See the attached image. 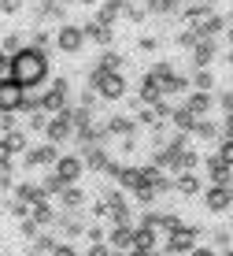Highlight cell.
<instances>
[{
  "mask_svg": "<svg viewBox=\"0 0 233 256\" xmlns=\"http://www.w3.org/2000/svg\"><path fill=\"white\" fill-rule=\"evenodd\" d=\"M59 200H63V208H82L85 204V193L78 186H63V190H59Z\"/></svg>",
  "mask_w": 233,
  "mask_h": 256,
  "instance_id": "27",
  "label": "cell"
},
{
  "mask_svg": "<svg viewBox=\"0 0 233 256\" xmlns=\"http://www.w3.org/2000/svg\"><path fill=\"white\" fill-rule=\"evenodd\" d=\"M208 178H211V186H233V167H226L219 160V156H208Z\"/></svg>",
  "mask_w": 233,
  "mask_h": 256,
  "instance_id": "10",
  "label": "cell"
},
{
  "mask_svg": "<svg viewBox=\"0 0 233 256\" xmlns=\"http://www.w3.org/2000/svg\"><path fill=\"white\" fill-rule=\"evenodd\" d=\"M159 100H163V86L152 74H145V82H141V104H159Z\"/></svg>",
  "mask_w": 233,
  "mask_h": 256,
  "instance_id": "22",
  "label": "cell"
},
{
  "mask_svg": "<svg viewBox=\"0 0 233 256\" xmlns=\"http://www.w3.org/2000/svg\"><path fill=\"white\" fill-rule=\"evenodd\" d=\"M19 48H22L19 34H4V38H0V52H4V56H11V52H19Z\"/></svg>",
  "mask_w": 233,
  "mask_h": 256,
  "instance_id": "31",
  "label": "cell"
},
{
  "mask_svg": "<svg viewBox=\"0 0 233 256\" xmlns=\"http://www.w3.org/2000/svg\"><path fill=\"white\" fill-rule=\"evenodd\" d=\"M82 34H85V41H96V45H111V38H115V30L111 26H104V22H85L82 26Z\"/></svg>",
  "mask_w": 233,
  "mask_h": 256,
  "instance_id": "15",
  "label": "cell"
},
{
  "mask_svg": "<svg viewBox=\"0 0 233 256\" xmlns=\"http://www.w3.org/2000/svg\"><path fill=\"white\" fill-rule=\"evenodd\" d=\"M193 138H200V141H215V138H222V130H219V122H215V119H196Z\"/></svg>",
  "mask_w": 233,
  "mask_h": 256,
  "instance_id": "23",
  "label": "cell"
},
{
  "mask_svg": "<svg viewBox=\"0 0 233 256\" xmlns=\"http://www.w3.org/2000/svg\"><path fill=\"white\" fill-rule=\"evenodd\" d=\"M211 60H215V38H200L193 45V64L196 67H208Z\"/></svg>",
  "mask_w": 233,
  "mask_h": 256,
  "instance_id": "19",
  "label": "cell"
},
{
  "mask_svg": "<svg viewBox=\"0 0 233 256\" xmlns=\"http://www.w3.org/2000/svg\"><path fill=\"white\" fill-rule=\"evenodd\" d=\"M174 8H178V0H148V4H145V12H152V15H167V12H174Z\"/></svg>",
  "mask_w": 233,
  "mask_h": 256,
  "instance_id": "35",
  "label": "cell"
},
{
  "mask_svg": "<svg viewBox=\"0 0 233 256\" xmlns=\"http://www.w3.org/2000/svg\"><path fill=\"white\" fill-rule=\"evenodd\" d=\"M219 130H222V138H233V112H230V116L219 122Z\"/></svg>",
  "mask_w": 233,
  "mask_h": 256,
  "instance_id": "46",
  "label": "cell"
},
{
  "mask_svg": "<svg viewBox=\"0 0 233 256\" xmlns=\"http://www.w3.org/2000/svg\"><path fill=\"white\" fill-rule=\"evenodd\" d=\"M230 200H233V186H230Z\"/></svg>",
  "mask_w": 233,
  "mask_h": 256,
  "instance_id": "55",
  "label": "cell"
},
{
  "mask_svg": "<svg viewBox=\"0 0 233 256\" xmlns=\"http://www.w3.org/2000/svg\"><path fill=\"white\" fill-rule=\"evenodd\" d=\"M230 67H233V48H230Z\"/></svg>",
  "mask_w": 233,
  "mask_h": 256,
  "instance_id": "53",
  "label": "cell"
},
{
  "mask_svg": "<svg viewBox=\"0 0 233 256\" xmlns=\"http://www.w3.org/2000/svg\"><path fill=\"white\" fill-rule=\"evenodd\" d=\"M52 238L48 234H41V238H33V245H30V256H41V252H52Z\"/></svg>",
  "mask_w": 233,
  "mask_h": 256,
  "instance_id": "38",
  "label": "cell"
},
{
  "mask_svg": "<svg viewBox=\"0 0 233 256\" xmlns=\"http://www.w3.org/2000/svg\"><path fill=\"white\" fill-rule=\"evenodd\" d=\"M211 93H204V90H196V93H189V100H185V108H189L193 112V116L196 119H204V116H208V112H211Z\"/></svg>",
  "mask_w": 233,
  "mask_h": 256,
  "instance_id": "18",
  "label": "cell"
},
{
  "mask_svg": "<svg viewBox=\"0 0 233 256\" xmlns=\"http://www.w3.org/2000/svg\"><path fill=\"white\" fill-rule=\"evenodd\" d=\"M189 86H193V90H204V93H208L211 86H215V78L208 74V67H200V70H196V78H193Z\"/></svg>",
  "mask_w": 233,
  "mask_h": 256,
  "instance_id": "37",
  "label": "cell"
},
{
  "mask_svg": "<svg viewBox=\"0 0 233 256\" xmlns=\"http://www.w3.org/2000/svg\"><path fill=\"white\" fill-rule=\"evenodd\" d=\"M156 256H159V252H156Z\"/></svg>",
  "mask_w": 233,
  "mask_h": 256,
  "instance_id": "57",
  "label": "cell"
},
{
  "mask_svg": "<svg viewBox=\"0 0 233 256\" xmlns=\"http://www.w3.org/2000/svg\"><path fill=\"white\" fill-rule=\"evenodd\" d=\"M215 156H219L226 167H233V138H222V141H219V152H215Z\"/></svg>",
  "mask_w": 233,
  "mask_h": 256,
  "instance_id": "36",
  "label": "cell"
},
{
  "mask_svg": "<svg viewBox=\"0 0 233 256\" xmlns=\"http://www.w3.org/2000/svg\"><path fill=\"white\" fill-rule=\"evenodd\" d=\"M230 41H233V26H230Z\"/></svg>",
  "mask_w": 233,
  "mask_h": 256,
  "instance_id": "54",
  "label": "cell"
},
{
  "mask_svg": "<svg viewBox=\"0 0 233 256\" xmlns=\"http://www.w3.org/2000/svg\"><path fill=\"white\" fill-rule=\"evenodd\" d=\"M230 230H233V223H230Z\"/></svg>",
  "mask_w": 233,
  "mask_h": 256,
  "instance_id": "56",
  "label": "cell"
},
{
  "mask_svg": "<svg viewBox=\"0 0 233 256\" xmlns=\"http://www.w3.org/2000/svg\"><path fill=\"white\" fill-rule=\"evenodd\" d=\"M15 200H26V204L41 200V186H33V182H22V186L15 190Z\"/></svg>",
  "mask_w": 233,
  "mask_h": 256,
  "instance_id": "30",
  "label": "cell"
},
{
  "mask_svg": "<svg viewBox=\"0 0 233 256\" xmlns=\"http://www.w3.org/2000/svg\"><path fill=\"white\" fill-rule=\"evenodd\" d=\"M141 52H156V38H141Z\"/></svg>",
  "mask_w": 233,
  "mask_h": 256,
  "instance_id": "49",
  "label": "cell"
},
{
  "mask_svg": "<svg viewBox=\"0 0 233 256\" xmlns=\"http://www.w3.org/2000/svg\"><path fill=\"white\" fill-rule=\"evenodd\" d=\"M211 15H215L211 4H193V8H185V22H189V30H196V38H200V30L208 26Z\"/></svg>",
  "mask_w": 233,
  "mask_h": 256,
  "instance_id": "11",
  "label": "cell"
},
{
  "mask_svg": "<svg viewBox=\"0 0 233 256\" xmlns=\"http://www.w3.org/2000/svg\"><path fill=\"white\" fill-rule=\"evenodd\" d=\"M170 122H174V130H178V134H193L196 116H193V112L182 104V108H170Z\"/></svg>",
  "mask_w": 233,
  "mask_h": 256,
  "instance_id": "16",
  "label": "cell"
},
{
  "mask_svg": "<svg viewBox=\"0 0 233 256\" xmlns=\"http://www.w3.org/2000/svg\"><path fill=\"white\" fill-rule=\"evenodd\" d=\"M67 108V78H56L48 93H41V112L44 116H56Z\"/></svg>",
  "mask_w": 233,
  "mask_h": 256,
  "instance_id": "5",
  "label": "cell"
},
{
  "mask_svg": "<svg viewBox=\"0 0 233 256\" xmlns=\"http://www.w3.org/2000/svg\"><path fill=\"white\" fill-rule=\"evenodd\" d=\"M89 86L100 93V100H119V96H126V78H122L119 70H93V74H89Z\"/></svg>",
  "mask_w": 233,
  "mask_h": 256,
  "instance_id": "2",
  "label": "cell"
},
{
  "mask_svg": "<svg viewBox=\"0 0 233 256\" xmlns=\"http://www.w3.org/2000/svg\"><path fill=\"white\" fill-rule=\"evenodd\" d=\"M19 112H26V116L41 112V93H33V90H22V104H19Z\"/></svg>",
  "mask_w": 233,
  "mask_h": 256,
  "instance_id": "29",
  "label": "cell"
},
{
  "mask_svg": "<svg viewBox=\"0 0 233 256\" xmlns=\"http://www.w3.org/2000/svg\"><path fill=\"white\" fill-rule=\"evenodd\" d=\"M196 238H200V226H193V223H189V226H185V223H182V226H174V230L167 234V252H170V256L189 252L193 245H196Z\"/></svg>",
  "mask_w": 233,
  "mask_h": 256,
  "instance_id": "3",
  "label": "cell"
},
{
  "mask_svg": "<svg viewBox=\"0 0 233 256\" xmlns=\"http://www.w3.org/2000/svg\"><path fill=\"white\" fill-rule=\"evenodd\" d=\"M204 204H208V212H215V216H219V212H230V190L226 186H211L208 193H204Z\"/></svg>",
  "mask_w": 233,
  "mask_h": 256,
  "instance_id": "13",
  "label": "cell"
},
{
  "mask_svg": "<svg viewBox=\"0 0 233 256\" xmlns=\"http://www.w3.org/2000/svg\"><path fill=\"white\" fill-rule=\"evenodd\" d=\"M115 178H119L122 190H133L141 182V167H115Z\"/></svg>",
  "mask_w": 233,
  "mask_h": 256,
  "instance_id": "25",
  "label": "cell"
},
{
  "mask_svg": "<svg viewBox=\"0 0 233 256\" xmlns=\"http://www.w3.org/2000/svg\"><path fill=\"white\" fill-rule=\"evenodd\" d=\"M159 86H163V96H170V93H189V90H193L185 74H170L167 82H159Z\"/></svg>",
  "mask_w": 233,
  "mask_h": 256,
  "instance_id": "26",
  "label": "cell"
},
{
  "mask_svg": "<svg viewBox=\"0 0 233 256\" xmlns=\"http://www.w3.org/2000/svg\"><path fill=\"white\" fill-rule=\"evenodd\" d=\"M52 256H78L70 245H52Z\"/></svg>",
  "mask_w": 233,
  "mask_h": 256,
  "instance_id": "47",
  "label": "cell"
},
{
  "mask_svg": "<svg viewBox=\"0 0 233 256\" xmlns=\"http://www.w3.org/2000/svg\"><path fill=\"white\" fill-rule=\"evenodd\" d=\"M63 186H67V182H63V178H59V174H56V171H52V174H48V178H44V182H41V197H48V193H59V190H63Z\"/></svg>",
  "mask_w": 233,
  "mask_h": 256,
  "instance_id": "32",
  "label": "cell"
},
{
  "mask_svg": "<svg viewBox=\"0 0 233 256\" xmlns=\"http://www.w3.org/2000/svg\"><path fill=\"white\" fill-rule=\"evenodd\" d=\"M156 245H159V230H152V226H133V245L130 249H141V252H156Z\"/></svg>",
  "mask_w": 233,
  "mask_h": 256,
  "instance_id": "12",
  "label": "cell"
},
{
  "mask_svg": "<svg viewBox=\"0 0 233 256\" xmlns=\"http://www.w3.org/2000/svg\"><path fill=\"white\" fill-rule=\"evenodd\" d=\"M59 226H63V230H67L70 238L85 234V223H82V219H74V216H63V219H59Z\"/></svg>",
  "mask_w": 233,
  "mask_h": 256,
  "instance_id": "33",
  "label": "cell"
},
{
  "mask_svg": "<svg viewBox=\"0 0 233 256\" xmlns=\"http://www.w3.org/2000/svg\"><path fill=\"white\" fill-rule=\"evenodd\" d=\"M11 216L15 219H26V216H30V204H26V200H11Z\"/></svg>",
  "mask_w": 233,
  "mask_h": 256,
  "instance_id": "41",
  "label": "cell"
},
{
  "mask_svg": "<svg viewBox=\"0 0 233 256\" xmlns=\"http://www.w3.org/2000/svg\"><path fill=\"white\" fill-rule=\"evenodd\" d=\"M0 74H7V56L0 52Z\"/></svg>",
  "mask_w": 233,
  "mask_h": 256,
  "instance_id": "51",
  "label": "cell"
},
{
  "mask_svg": "<svg viewBox=\"0 0 233 256\" xmlns=\"http://www.w3.org/2000/svg\"><path fill=\"white\" fill-rule=\"evenodd\" d=\"M104 238H107V234L100 230V226H89V242H104Z\"/></svg>",
  "mask_w": 233,
  "mask_h": 256,
  "instance_id": "48",
  "label": "cell"
},
{
  "mask_svg": "<svg viewBox=\"0 0 233 256\" xmlns=\"http://www.w3.org/2000/svg\"><path fill=\"white\" fill-rule=\"evenodd\" d=\"M30 219H33V223H37V226H44V223H52V219H56V212H52L48 208V200H33V204H30Z\"/></svg>",
  "mask_w": 233,
  "mask_h": 256,
  "instance_id": "24",
  "label": "cell"
},
{
  "mask_svg": "<svg viewBox=\"0 0 233 256\" xmlns=\"http://www.w3.org/2000/svg\"><path fill=\"white\" fill-rule=\"evenodd\" d=\"M89 256H111V245L107 242H93L89 245Z\"/></svg>",
  "mask_w": 233,
  "mask_h": 256,
  "instance_id": "42",
  "label": "cell"
},
{
  "mask_svg": "<svg viewBox=\"0 0 233 256\" xmlns=\"http://www.w3.org/2000/svg\"><path fill=\"white\" fill-rule=\"evenodd\" d=\"M189 256H219V252H215V249H196V245H193Z\"/></svg>",
  "mask_w": 233,
  "mask_h": 256,
  "instance_id": "50",
  "label": "cell"
},
{
  "mask_svg": "<svg viewBox=\"0 0 233 256\" xmlns=\"http://www.w3.org/2000/svg\"><path fill=\"white\" fill-rule=\"evenodd\" d=\"M56 156H59V145H37V148H30V152L22 156V164L26 167H48V164H56Z\"/></svg>",
  "mask_w": 233,
  "mask_h": 256,
  "instance_id": "9",
  "label": "cell"
},
{
  "mask_svg": "<svg viewBox=\"0 0 233 256\" xmlns=\"http://www.w3.org/2000/svg\"><path fill=\"white\" fill-rule=\"evenodd\" d=\"M196 41H200V38H196V30H185V34H178V45H185V48H193Z\"/></svg>",
  "mask_w": 233,
  "mask_h": 256,
  "instance_id": "45",
  "label": "cell"
},
{
  "mask_svg": "<svg viewBox=\"0 0 233 256\" xmlns=\"http://www.w3.org/2000/svg\"><path fill=\"white\" fill-rule=\"evenodd\" d=\"M52 167H56V174L67 182V186H74V182L82 178V171H85V164H82V156H78V152H70V156H56V164H52Z\"/></svg>",
  "mask_w": 233,
  "mask_h": 256,
  "instance_id": "6",
  "label": "cell"
},
{
  "mask_svg": "<svg viewBox=\"0 0 233 256\" xmlns=\"http://www.w3.org/2000/svg\"><path fill=\"white\" fill-rule=\"evenodd\" d=\"M0 12H4V15H15V12H22V0H0Z\"/></svg>",
  "mask_w": 233,
  "mask_h": 256,
  "instance_id": "43",
  "label": "cell"
},
{
  "mask_svg": "<svg viewBox=\"0 0 233 256\" xmlns=\"http://www.w3.org/2000/svg\"><path fill=\"white\" fill-rule=\"evenodd\" d=\"M19 104H22V86L0 74V112H19Z\"/></svg>",
  "mask_w": 233,
  "mask_h": 256,
  "instance_id": "7",
  "label": "cell"
},
{
  "mask_svg": "<svg viewBox=\"0 0 233 256\" xmlns=\"http://www.w3.org/2000/svg\"><path fill=\"white\" fill-rule=\"evenodd\" d=\"M56 45H59V52H78L85 45V34H82V26H59V34H56Z\"/></svg>",
  "mask_w": 233,
  "mask_h": 256,
  "instance_id": "8",
  "label": "cell"
},
{
  "mask_svg": "<svg viewBox=\"0 0 233 256\" xmlns=\"http://www.w3.org/2000/svg\"><path fill=\"white\" fill-rule=\"evenodd\" d=\"M174 190L182 193V197H196V193H200V178H196L193 171H178L174 174Z\"/></svg>",
  "mask_w": 233,
  "mask_h": 256,
  "instance_id": "17",
  "label": "cell"
},
{
  "mask_svg": "<svg viewBox=\"0 0 233 256\" xmlns=\"http://www.w3.org/2000/svg\"><path fill=\"white\" fill-rule=\"evenodd\" d=\"M7 78L19 82L22 90H37L44 78H48V52H41L33 45H22L19 52L7 56Z\"/></svg>",
  "mask_w": 233,
  "mask_h": 256,
  "instance_id": "1",
  "label": "cell"
},
{
  "mask_svg": "<svg viewBox=\"0 0 233 256\" xmlns=\"http://www.w3.org/2000/svg\"><path fill=\"white\" fill-rule=\"evenodd\" d=\"M11 160H15V156H11V148H7V141L0 138V167H11Z\"/></svg>",
  "mask_w": 233,
  "mask_h": 256,
  "instance_id": "44",
  "label": "cell"
},
{
  "mask_svg": "<svg viewBox=\"0 0 233 256\" xmlns=\"http://www.w3.org/2000/svg\"><path fill=\"white\" fill-rule=\"evenodd\" d=\"M48 45H52V34H48V30H33V48H41V52H44Z\"/></svg>",
  "mask_w": 233,
  "mask_h": 256,
  "instance_id": "39",
  "label": "cell"
},
{
  "mask_svg": "<svg viewBox=\"0 0 233 256\" xmlns=\"http://www.w3.org/2000/svg\"><path fill=\"white\" fill-rule=\"evenodd\" d=\"M119 67H122V56H119V52H104L100 64H96V70H119Z\"/></svg>",
  "mask_w": 233,
  "mask_h": 256,
  "instance_id": "34",
  "label": "cell"
},
{
  "mask_svg": "<svg viewBox=\"0 0 233 256\" xmlns=\"http://www.w3.org/2000/svg\"><path fill=\"white\" fill-rule=\"evenodd\" d=\"M44 122H48V116H44V112H33V116H30V130H33V134H41Z\"/></svg>",
  "mask_w": 233,
  "mask_h": 256,
  "instance_id": "40",
  "label": "cell"
},
{
  "mask_svg": "<svg viewBox=\"0 0 233 256\" xmlns=\"http://www.w3.org/2000/svg\"><path fill=\"white\" fill-rule=\"evenodd\" d=\"M104 130H107V138H133L137 122H133L130 116H111V119L104 122Z\"/></svg>",
  "mask_w": 233,
  "mask_h": 256,
  "instance_id": "14",
  "label": "cell"
},
{
  "mask_svg": "<svg viewBox=\"0 0 233 256\" xmlns=\"http://www.w3.org/2000/svg\"><path fill=\"white\" fill-rule=\"evenodd\" d=\"M78 4H96V0H78Z\"/></svg>",
  "mask_w": 233,
  "mask_h": 256,
  "instance_id": "52",
  "label": "cell"
},
{
  "mask_svg": "<svg viewBox=\"0 0 233 256\" xmlns=\"http://www.w3.org/2000/svg\"><path fill=\"white\" fill-rule=\"evenodd\" d=\"M4 141H7V148H11V156H19L22 148H26V130H19V126H15V130H7Z\"/></svg>",
  "mask_w": 233,
  "mask_h": 256,
  "instance_id": "28",
  "label": "cell"
},
{
  "mask_svg": "<svg viewBox=\"0 0 233 256\" xmlns=\"http://www.w3.org/2000/svg\"><path fill=\"white\" fill-rule=\"evenodd\" d=\"M44 134H48V141L52 145H63V141H70L74 138V122H70V116H67V108L63 112H56L48 122H44Z\"/></svg>",
  "mask_w": 233,
  "mask_h": 256,
  "instance_id": "4",
  "label": "cell"
},
{
  "mask_svg": "<svg viewBox=\"0 0 233 256\" xmlns=\"http://www.w3.org/2000/svg\"><path fill=\"white\" fill-rule=\"evenodd\" d=\"M122 8H126V0H100V15H96V22L111 26V22L122 15Z\"/></svg>",
  "mask_w": 233,
  "mask_h": 256,
  "instance_id": "20",
  "label": "cell"
},
{
  "mask_svg": "<svg viewBox=\"0 0 233 256\" xmlns=\"http://www.w3.org/2000/svg\"><path fill=\"white\" fill-rule=\"evenodd\" d=\"M111 249H119V252H126L130 245H133V226H115L111 230V238H104Z\"/></svg>",
  "mask_w": 233,
  "mask_h": 256,
  "instance_id": "21",
  "label": "cell"
}]
</instances>
